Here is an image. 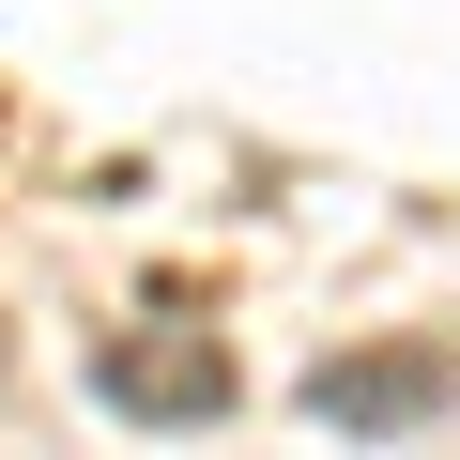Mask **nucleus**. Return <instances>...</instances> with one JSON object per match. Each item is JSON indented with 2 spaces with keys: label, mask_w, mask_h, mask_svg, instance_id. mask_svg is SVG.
<instances>
[{
  "label": "nucleus",
  "mask_w": 460,
  "mask_h": 460,
  "mask_svg": "<svg viewBox=\"0 0 460 460\" xmlns=\"http://www.w3.org/2000/svg\"><path fill=\"white\" fill-rule=\"evenodd\" d=\"M0 368H16V338H0Z\"/></svg>",
  "instance_id": "nucleus-3"
},
{
  "label": "nucleus",
  "mask_w": 460,
  "mask_h": 460,
  "mask_svg": "<svg viewBox=\"0 0 460 460\" xmlns=\"http://www.w3.org/2000/svg\"><path fill=\"white\" fill-rule=\"evenodd\" d=\"M93 399L123 429H215L246 399V368H230L215 323H123V338H93Z\"/></svg>",
  "instance_id": "nucleus-1"
},
{
  "label": "nucleus",
  "mask_w": 460,
  "mask_h": 460,
  "mask_svg": "<svg viewBox=\"0 0 460 460\" xmlns=\"http://www.w3.org/2000/svg\"><path fill=\"white\" fill-rule=\"evenodd\" d=\"M307 414L338 429V445H399V429H429V414H460V338H353V353H323L307 368Z\"/></svg>",
  "instance_id": "nucleus-2"
}]
</instances>
